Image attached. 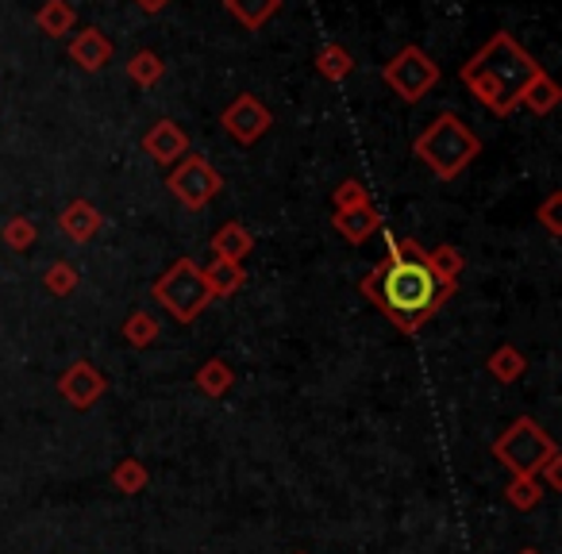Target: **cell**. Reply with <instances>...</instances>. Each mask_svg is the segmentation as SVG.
Instances as JSON below:
<instances>
[{
  "mask_svg": "<svg viewBox=\"0 0 562 554\" xmlns=\"http://www.w3.org/2000/svg\"><path fill=\"white\" fill-rule=\"evenodd\" d=\"M367 301H374L401 331H420L454 293V282H443L424 262V247L416 239H390L385 262L362 282Z\"/></svg>",
  "mask_w": 562,
  "mask_h": 554,
  "instance_id": "6da1fadb",
  "label": "cell"
},
{
  "mask_svg": "<svg viewBox=\"0 0 562 554\" xmlns=\"http://www.w3.org/2000/svg\"><path fill=\"white\" fill-rule=\"evenodd\" d=\"M539 78V66L531 63V55H524L520 43L513 35H493L467 66H462V81L470 86V93L497 116H508L516 104L524 101V89Z\"/></svg>",
  "mask_w": 562,
  "mask_h": 554,
  "instance_id": "7a4b0ae2",
  "label": "cell"
},
{
  "mask_svg": "<svg viewBox=\"0 0 562 554\" xmlns=\"http://www.w3.org/2000/svg\"><path fill=\"white\" fill-rule=\"evenodd\" d=\"M477 150H482L477 135L470 132L454 112H439V116L428 124V132L416 139V158L443 181L459 178V173L477 158Z\"/></svg>",
  "mask_w": 562,
  "mask_h": 554,
  "instance_id": "3957f363",
  "label": "cell"
},
{
  "mask_svg": "<svg viewBox=\"0 0 562 554\" xmlns=\"http://www.w3.org/2000/svg\"><path fill=\"white\" fill-rule=\"evenodd\" d=\"M150 297H155L178 324H193L196 316L209 308L212 290H209L201 265H196L193 258H178V262H173L170 270L155 282Z\"/></svg>",
  "mask_w": 562,
  "mask_h": 554,
  "instance_id": "277c9868",
  "label": "cell"
},
{
  "mask_svg": "<svg viewBox=\"0 0 562 554\" xmlns=\"http://www.w3.org/2000/svg\"><path fill=\"white\" fill-rule=\"evenodd\" d=\"M554 451H559L554 439L547 436L531 416L513 420L508 431H501V439H493V459H497L508 474H524V477H539V466H543Z\"/></svg>",
  "mask_w": 562,
  "mask_h": 554,
  "instance_id": "5b68a950",
  "label": "cell"
},
{
  "mask_svg": "<svg viewBox=\"0 0 562 554\" xmlns=\"http://www.w3.org/2000/svg\"><path fill=\"white\" fill-rule=\"evenodd\" d=\"M385 81H390V86L397 89V97H405V101H424V97L436 89L439 66L431 63L420 47H405L385 66Z\"/></svg>",
  "mask_w": 562,
  "mask_h": 554,
  "instance_id": "8992f818",
  "label": "cell"
},
{
  "mask_svg": "<svg viewBox=\"0 0 562 554\" xmlns=\"http://www.w3.org/2000/svg\"><path fill=\"white\" fill-rule=\"evenodd\" d=\"M220 189H224V181H220V173L212 170L201 155H189L186 162L170 173V193L178 196L186 208H204Z\"/></svg>",
  "mask_w": 562,
  "mask_h": 554,
  "instance_id": "52a82bcc",
  "label": "cell"
},
{
  "mask_svg": "<svg viewBox=\"0 0 562 554\" xmlns=\"http://www.w3.org/2000/svg\"><path fill=\"white\" fill-rule=\"evenodd\" d=\"M104 389H109L104 374L86 359L70 362V370H63V377H58V397L70 408H78V412H89L104 397Z\"/></svg>",
  "mask_w": 562,
  "mask_h": 554,
  "instance_id": "ba28073f",
  "label": "cell"
},
{
  "mask_svg": "<svg viewBox=\"0 0 562 554\" xmlns=\"http://www.w3.org/2000/svg\"><path fill=\"white\" fill-rule=\"evenodd\" d=\"M220 124L227 127V135H232L235 143L250 147V143L262 139V135L270 132L273 120H270V112H266L262 101H255V97H239V101L220 116Z\"/></svg>",
  "mask_w": 562,
  "mask_h": 554,
  "instance_id": "9c48e42d",
  "label": "cell"
},
{
  "mask_svg": "<svg viewBox=\"0 0 562 554\" xmlns=\"http://www.w3.org/2000/svg\"><path fill=\"white\" fill-rule=\"evenodd\" d=\"M143 147H147V155L155 158L158 166H170V162H178V158L186 155L189 139H186V132L173 124V120H158V124L143 135Z\"/></svg>",
  "mask_w": 562,
  "mask_h": 554,
  "instance_id": "30bf717a",
  "label": "cell"
},
{
  "mask_svg": "<svg viewBox=\"0 0 562 554\" xmlns=\"http://www.w3.org/2000/svg\"><path fill=\"white\" fill-rule=\"evenodd\" d=\"M331 224H336V231L344 235L347 242H362L370 239V235L382 227V216H378L374 204H359V208H344L331 216Z\"/></svg>",
  "mask_w": 562,
  "mask_h": 554,
  "instance_id": "8fae6325",
  "label": "cell"
},
{
  "mask_svg": "<svg viewBox=\"0 0 562 554\" xmlns=\"http://www.w3.org/2000/svg\"><path fill=\"white\" fill-rule=\"evenodd\" d=\"M58 227H63L70 239L86 242V239H93V235L101 231V212H97L89 201H74V204H66V208H63Z\"/></svg>",
  "mask_w": 562,
  "mask_h": 554,
  "instance_id": "7c38bea8",
  "label": "cell"
},
{
  "mask_svg": "<svg viewBox=\"0 0 562 554\" xmlns=\"http://www.w3.org/2000/svg\"><path fill=\"white\" fill-rule=\"evenodd\" d=\"M250 247H255V239H250V231L243 224H224L212 235V250H216V258H224V262H243V258L250 255Z\"/></svg>",
  "mask_w": 562,
  "mask_h": 554,
  "instance_id": "4fadbf2b",
  "label": "cell"
},
{
  "mask_svg": "<svg viewBox=\"0 0 562 554\" xmlns=\"http://www.w3.org/2000/svg\"><path fill=\"white\" fill-rule=\"evenodd\" d=\"M204 282H209L212 297H232V293L243 290V282H247V273H243L239 262H224V258H216L212 265H204Z\"/></svg>",
  "mask_w": 562,
  "mask_h": 554,
  "instance_id": "5bb4252c",
  "label": "cell"
},
{
  "mask_svg": "<svg viewBox=\"0 0 562 554\" xmlns=\"http://www.w3.org/2000/svg\"><path fill=\"white\" fill-rule=\"evenodd\" d=\"M74 58H78L86 70H101V66L112 58V43L104 39L97 27H89V32H81L78 43H74Z\"/></svg>",
  "mask_w": 562,
  "mask_h": 554,
  "instance_id": "9a60e30c",
  "label": "cell"
},
{
  "mask_svg": "<svg viewBox=\"0 0 562 554\" xmlns=\"http://www.w3.org/2000/svg\"><path fill=\"white\" fill-rule=\"evenodd\" d=\"M232 385H235V370L227 366L224 359H209L196 370V389H201L204 397H224Z\"/></svg>",
  "mask_w": 562,
  "mask_h": 554,
  "instance_id": "2e32d148",
  "label": "cell"
},
{
  "mask_svg": "<svg viewBox=\"0 0 562 554\" xmlns=\"http://www.w3.org/2000/svg\"><path fill=\"white\" fill-rule=\"evenodd\" d=\"M524 370H528V362H524V354L516 351V347H501V351H493V354H490V374L497 377L501 385L520 382Z\"/></svg>",
  "mask_w": 562,
  "mask_h": 554,
  "instance_id": "e0dca14e",
  "label": "cell"
},
{
  "mask_svg": "<svg viewBox=\"0 0 562 554\" xmlns=\"http://www.w3.org/2000/svg\"><path fill=\"white\" fill-rule=\"evenodd\" d=\"M147 482H150V470L143 466L139 459H124V462H116V470H112V485H116L120 493H127V497L147 489Z\"/></svg>",
  "mask_w": 562,
  "mask_h": 554,
  "instance_id": "ac0fdd59",
  "label": "cell"
},
{
  "mask_svg": "<svg viewBox=\"0 0 562 554\" xmlns=\"http://www.w3.org/2000/svg\"><path fill=\"white\" fill-rule=\"evenodd\" d=\"M508 505L520 508V512H531V508L543 500V485H539V477H524V474H513V482H508L505 489Z\"/></svg>",
  "mask_w": 562,
  "mask_h": 554,
  "instance_id": "d6986e66",
  "label": "cell"
},
{
  "mask_svg": "<svg viewBox=\"0 0 562 554\" xmlns=\"http://www.w3.org/2000/svg\"><path fill=\"white\" fill-rule=\"evenodd\" d=\"M278 4L281 0H227V12H235L247 27H262L278 12Z\"/></svg>",
  "mask_w": 562,
  "mask_h": 554,
  "instance_id": "ffe728a7",
  "label": "cell"
},
{
  "mask_svg": "<svg viewBox=\"0 0 562 554\" xmlns=\"http://www.w3.org/2000/svg\"><path fill=\"white\" fill-rule=\"evenodd\" d=\"M424 262H428L431 273H436V278H443V282H454V278L462 273V255L454 247L424 250Z\"/></svg>",
  "mask_w": 562,
  "mask_h": 554,
  "instance_id": "44dd1931",
  "label": "cell"
},
{
  "mask_svg": "<svg viewBox=\"0 0 562 554\" xmlns=\"http://www.w3.org/2000/svg\"><path fill=\"white\" fill-rule=\"evenodd\" d=\"M524 104H528L531 112H551L554 104H559V89H554V81L547 78V74H539V78L524 89Z\"/></svg>",
  "mask_w": 562,
  "mask_h": 554,
  "instance_id": "7402d4cb",
  "label": "cell"
},
{
  "mask_svg": "<svg viewBox=\"0 0 562 554\" xmlns=\"http://www.w3.org/2000/svg\"><path fill=\"white\" fill-rule=\"evenodd\" d=\"M70 24H74V9L70 4H63V0H50L47 9L40 12V27L47 35H66L70 32Z\"/></svg>",
  "mask_w": 562,
  "mask_h": 554,
  "instance_id": "603a6c76",
  "label": "cell"
},
{
  "mask_svg": "<svg viewBox=\"0 0 562 554\" xmlns=\"http://www.w3.org/2000/svg\"><path fill=\"white\" fill-rule=\"evenodd\" d=\"M124 339L132 347H150L158 339V324L147 313H132V320L124 324Z\"/></svg>",
  "mask_w": 562,
  "mask_h": 554,
  "instance_id": "cb8c5ba5",
  "label": "cell"
},
{
  "mask_svg": "<svg viewBox=\"0 0 562 554\" xmlns=\"http://www.w3.org/2000/svg\"><path fill=\"white\" fill-rule=\"evenodd\" d=\"M43 282H47V290L55 293V297H70V293L78 290V270H74L70 262H55Z\"/></svg>",
  "mask_w": 562,
  "mask_h": 554,
  "instance_id": "d4e9b609",
  "label": "cell"
},
{
  "mask_svg": "<svg viewBox=\"0 0 562 554\" xmlns=\"http://www.w3.org/2000/svg\"><path fill=\"white\" fill-rule=\"evenodd\" d=\"M0 239L9 242L12 250H27L35 242V224L32 219H9V224H4V231H0Z\"/></svg>",
  "mask_w": 562,
  "mask_h": 554,
  "instance_id": "484cf974",
  "label": "cell"
},
{
  "mask_svg": "<svg viewBox=\"0 0 562 554\" xmlns=\"http://www.w3.org/2000/svg\"><path fill=\"white\" fill-rule=\"evenodd\" d=\"M316 66H321V74H328L331 81H339L351 74V55H347L344 47H328L321 58H316Z\"/></svg>",
  "mask_w": 562,
  "mask_h": 554,
  "instance_id": "4316f807",
  "label": "cell"
},
{
  "mask_svg": "<svg viewBox=\"0 0 562 554\" xmlns=\"http://www.w3.org/2000/svg\"><path fill=\"white\" fill-rule=\"evenodd\" d=\"M127 74H132V78L139 81V86H150V81L162 78V63H158V58L150 55V50H143V55L135 58V63H127Z\"/></svg>",
  "mask_w": 562,
  "mask_h": 554,
  "instance_id": "83f0119b",
  "label": "cell"
},
{
  "mask_svg": "<svg viewBox=\"0 0 562 554\" xmlns=\"http://www.w3.org/2000/svg\"><path fill=\"white\" fill-rule=\"evenodd\" d=\"M359 204H370L367 189H362L359 181H344V185L336 189V212H344V208H359Z\"/></svg>",
  "mask_w": 562,
  "mask_h": 554,
  "instance_id": "f1b7e54d",
  "label": "cell"
},
{
  "mask_svg": "<svg viewBox=\"0 0 562 554\" xmlns=\"http://www.w3.org/2000/svg\"><path fill=\"white\" fill-rule=\"evenodd\" d=\"M559 208H562V193H551V196L543 201V208H539V219H543V227H547L551 235H562Z\"/></svg>",
  "mask_w": 562,
  "mask_h": 554,
  "instance_id": "f546056e",
  "label": "cell"
},
{
  "mask_svg": "<svg viewBox=\"0 0 562 554\" xmlns=\"http://www.w3.org/2000/svg\"><path fill=\"white\" fill-rule=\"evenodd\" d=\"M539 474H543V482H547V489H562V454L554 451L551 459L539 466Z\"/></svg>",
  "mask_w": 562,
  "mask_h": 554,
  "instance_id": "4dcf8cb0",
  "label": "cell"
},
{
  "mask_svg": "<svg viewBox=\"0 0 562 554\" xmlns=\"http://www.w3.org/2000/svg\"><path fill=\"white\" fill-rule=\"evenodd\" d=\"M139 4H143V9H147V12H155V9H162L166 0H139Z\"/></svg>",
  "mask_w": 562,
  "mask_h": 554,
  "instance_id": "1f68e13d",
  "label": "cell"
},
{
  "mask_svg": "<svg viewBox=\"0 0 562 554\" xmlns=\"http://www.w3.org/2000/svg\"><path fill=\"white\" fill-rule=\"evenodd\" d=\"M520 554H536V551H520Z\"/></svg>",
  "mask_w": 562,
  "mask_h": 554,
  "instance_id": "d6a6232c",
  "label": "cell"
}]
</instances>
